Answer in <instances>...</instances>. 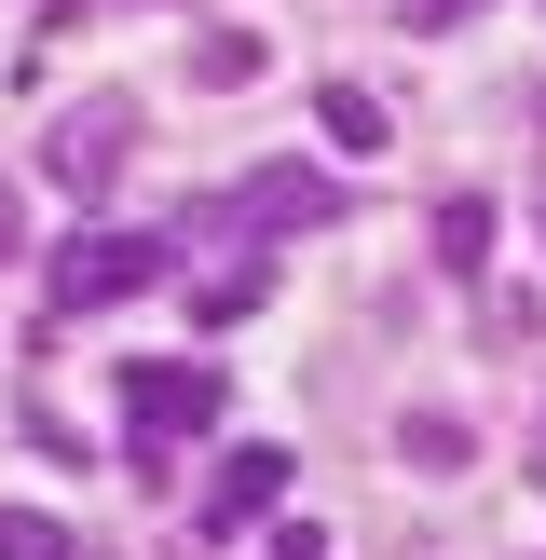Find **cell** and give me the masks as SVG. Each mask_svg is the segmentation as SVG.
Segmentation results:
<instances>
[{
    "label": "cell",
    "mask_w": 546,
    "mask_h": 560,
    "mask_svg": "<svg viewBox=\"0 0 546 560\" xmlns=\"http://www.w3.org/2000/svg\"><path fill=\"white\" fill-rule=\"evenodd\" d=\"M14 233H27V219H14V191H0V260H14Z\"/></svg>",
    "instance_id": "cell-14"
},
{
    "label": "cell",
    "mask_w": 546,
    "mask_h": 560,
    "mask_svg": "<svg viewBox=\"0 0 546 560\" xmlns=\"http://www.w3.org/2000/svg\"><path fill=\"white\" fill-rule=\"evenodd\" d=\"M314 124H328V151H382V96H369V82H328Z\"/></svg>",
    "instance_id": "cell-7"
},
{
    "label": "cell",
    "mask_w": 546,
    "mask_h": 560,
    "mask_svg": "<svg viewBox=\"0 0 546 560\" xmlns=\"http://www.w3.org/2000/svg\"><path fill=\"white\" fill-rule=\"evenodd\" d=\"M164 260H178V233H69V246H55V273H41V328H69V315H109V301H136Z\"/></svg>",
    "instance_id": "cell-2"
},
{
    "label": "cell",
    "mask_w": 546,
    "mask_h": 560,
    "mask_svg": "<svg viewBox=\"0 0 546 560\" xmlns=\"http://www.w3.org/2000/svg\"><path fill=\"white\" fill-rule=\"evenodd\" d=\"M260 560H328V534H314V520H287V534H273Z\"/></svg>",
    "instance_id": "cell-13"
},
{
    "label": "cell",
    "mask_w": 546,
    "mask_h": 560,
    "mask_svg": "<svg viewBox=\"0 0 546 560\" xmlns=\"http://www.w3.org/2000/svg\"><path fill=\"white\" fill-rule=\"evenodd\" d=\"M287 438H246V452H218V479H205V506H191V534H260L273 506H287Z\"/></svg>",
    "instance_id": "cell-5"
},
{
    "label": "cell",
    "mask_w": 546,
    "mask_h": 560,
    "mask_svg": "<svg viewBox=\"0 0 546 560\" xmlns=\"http://www.w3.org/2000/svg\"><path fill=\"white\" fill-rule=\"evenodd\" d=\"M218 410H233V383H218L205 355H136L123 370V452H136V479H164V452L205 438Z\"/></svg>",
    "instance_id": "cell-1"
},
{
    "label": "cell",
    "mask_w": 546,
    "mask_h": 560,
    "mask_svg": "<svg viewBox=\"0 0 546 560\" xmlns=\"http://www.w3.org/2000/svg\"><path fill=\"white\" fill-rule=\"evenodd\" d=\"M464 14H491V0H396V27H410V42H451Z\"/></svg>",
    "instance_id": "cell-12"
},
{
    "label": "cell",
    "mask_w": 546,
    "mask_h": 560,
    "mask_svg": "<svg viewBox=\"0 0 546 560\" xmlns=\"http://www.w3.org/2000/svg\"><path fill=\"white\" fill-rule=\"evenodd\" d=\"M396 452H410V465H424V479H451V465H464V452H478V438H464V424H451V410H410V424H396Z\"/></svg>",
    "instance_id": "cell-10"
},
{
    "label": "cell",
    "mask_w": 546,
    "mask_h": 560,
    "mask_svg": "<svg viewBox=\"0 0 546 560\" xmlns=\"http://www.w3.org/2000/svg\"><path fill=\"white\" fill-rule=\"evenodd\" d=\"M260 69H273L260 27H205V42H191V82H218V96H233V82H260Z\"/></svg>",
    "instance_id": "cell-6"
},
{
    "label": "cell",
    "mask_w": 546,
    "mask_h": 560,
    "mask_svg": "<svg viewBox=\"0 0 546 560\" xmlns=\"http://www.w3.org/2000/svg\"><path fill=\"white\" fill-rule=\"evenodd\" d=\"M191 315H205V328L260 315V260H205V273H191Z\"/></svg>",
    "instance_id": "cell-8"
},
{
    "label": "cell",
    "mask_w": 546,
    "mask_h": 560,
    "mask_svg": "<svg viewBox=\"0 0 546 560\" xmlns=\"http://www.w3.org/2000/svg\"><path fill=\"white\" fill-rule=\"evenodd\" d=\"M328 219H342V191H328L314 164H260V178H233L205 219H191V233L218 246V233H328Z\"/></svg>",
    "instance_id": "cell-3"
},
{
    "label": "cell",
    "mask_w": 546,
    "mask_h": 560,
    "mask_svg": "<svg viewBox=\"0 0 546 560\" xmlns=\"http://www.w3.org/2000/svg\"><path fill=\"white\" fill-rule=\"evenodd\" d=\"M0 560H69V520H41V506H0Z\"/></svg>",
    "instance_id": "cell-11"
},
{
    "label": "cell",
    "mask_w": 546,
    "mask_h": 560,
    "mask_svg": "<svg viewBox=\"0 0 546 560\" xmlns=\"http://www.w3.org/2000/svg\"><path fill=\"white\" fill-rule=\"evenodd\" d=\"M478 260H491V206L451 191V206H437V273H478Z\"/></svg>",
    "instance_id": "cell-9"
},
{
    "label": "cell",
    "mask_w": 546,
    "mask_h": 560,
    "mask_svg": "<svg viewBox=\"0 0 546 560\" xmlns=\"http://www.w3.org/2000/svg\"><path fill=\"white\" fill-rule=\"evenodd\" d=\"M533 479H546V424H533Z\"/></svg>",
    "instance_id": "cell-15"
},
{
    "label": "cell",
    "mask_w": 546,
    "mask_h": 560,
    "mask_svg": "<svg viewBox=\"0 0 546 560\" xmlns=\"http://www.w3.org/2000/svg\"><path fill=\"white\" fill-rule=\"evenodd\" d=\"M123 151H136V96H82V109H55L41 178H55V191H109V178H123Z\"/></svg>",
    "instance_id": "cell-4"
}]
</instances>
